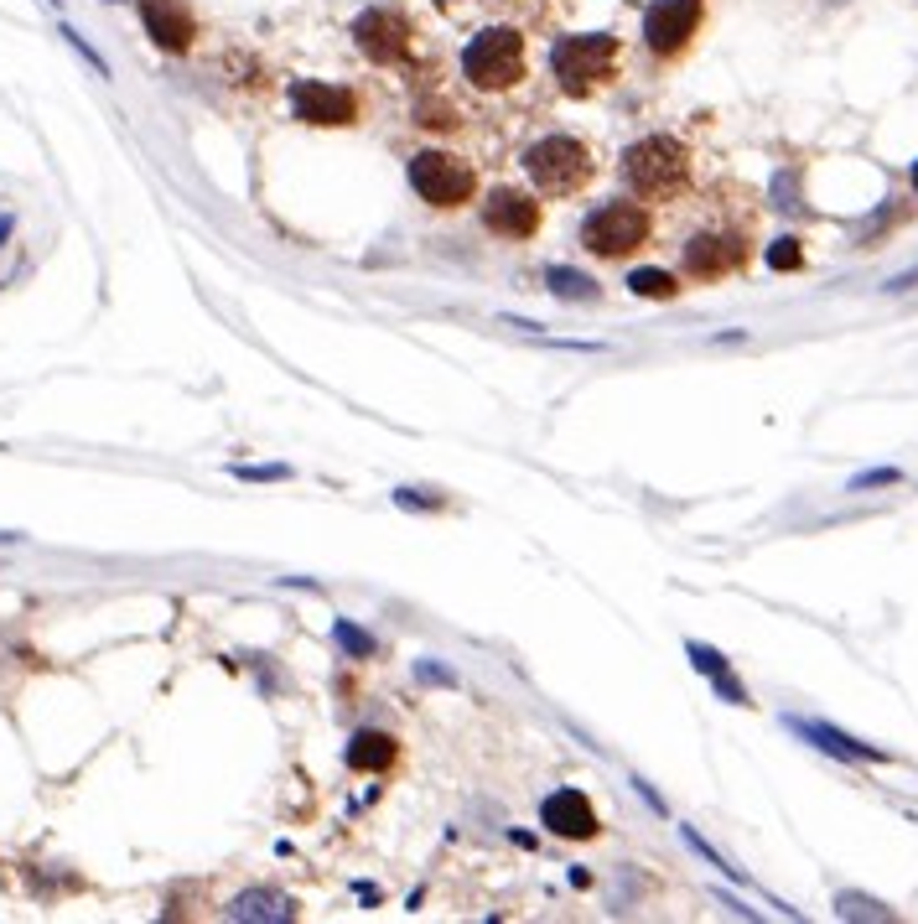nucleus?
<instances>
[{
	"instance_id": "f257e3e1",
	"label": "nucleus",
	"mask_w": 918,
	"mask_h": 924,
	"mask_svg": "<svg viewBox=\"0 0 918 924\" xmlns=\"http://www.w3.org/2000/svg\"><path fill=\"white\" fill-rule=\"evenodd\" d=\"M617 68H623V42L612 31H576V37H556L550 48V73L565 99H591L612 89Z\"/></svg>"
},
{
	"instance_id": "f03ea898",
	"label": "nucleus",
	"mask_w": 918,
	"mask_h": 924,
	"mask_svg": "<svg viewBox=\"0 0 918 924\" xmlns=\"http://www.w3.org/2000/svg\"><path fill=\"white\" fill-rule=\"evenodd\" d=\"M623 177L643 203H675L690 192L696 162H690V145L675 136H643L623 151Z\"/></svg>"
},
{
	"instance_id": "7ed1b4c3",
	"label": "nucleus",
	"mask_w": 918,
	"mask_h": 924,
	"mask_svg": "<svg viewBox=\"0 0 918 924\" xmlns=\"http://www.w3.org/2000/svg\"><path fill=\"white\" fill-rule=\"evenodd\" d=\"M462 78L477 94H514L530 78V42L519 26H483L462 48Z\"/></svg>"
},
{
	"instance_id": "20e7f679",
	"label": "nucleus",
	"mask_w": 918,
	"mask_h": 924,
	"mask_svg": "<svg viewBox=\"0 0 918 924\" xmlns=\"http://www.w3.org/2000/svg\"><path fill=\"white\" fill-rule=\"evenodd\" d=\"M524 172L545 198H576L597 182V151L576 136H545L524 151Z\"/></svg>"
},
{
	"instance_id": "39448f33",
	"label": "nucleus",
	"mask_w": 918,
	"mask_h": 924,
	"mask_svg": "<svg viewBox=\"0 0 918 924\" xmlns=\"http://www.w3.org/2000/svg\"><path fill=\"white\" fill-rule=\"evenodd\" d=\"M410 188L421 198L425 208H436V214H457V208H468L472 198H477V166L468 156H457V151H436V145H425L410 156Z\"/></svg>"
},
{
	"instance_id": "423d86ee",
	"label": "nucleus",
	"mask_w": 918,
	"mask_h": 924,
	"mask_svg": "<svg viewBox=\"0 0 918 924\" xmlns=\"http://www.w3.org/2000/svg\"><path fill=\"white\" fill-rule=\"evenodd\" d=\"M649 239H654V214L643 203H634V198L602 203L597 214L582 218V250L597 255V261H628Z\"/></svg>"
},
{
	"instance_id": "0eeeda50",
	"label": "nucleus",
	"mask_w": 918,
	"mask_h": 924,
	"mask_svg": "<svg viewBox=\"0 0 918 924\" xmlns=\"http://www.w3.org/2000/svg\"><path fill=\"white\" fill-rule=\"evenodd\" d=\"M354 48L374 68H400L416 52V26H410V16L400 5H369V11H358L354 22Z\"/></svg>"
},
{
	"instance_id": "6e6552de",
	"label": "nucleus",
	"mask_w": 918,
	"mask_h": 924,
	"mask_svg": "<svg viewBox=\"0 0 918 924\" xmlns=\"http://www.w3.org/2000/svg\"><path fill=\"white\" fill-rule=\"evenodd\" d=\"M748 255H753V239H748V229H737V224L701 229V235L685 239V250H680L690 281H722V276H737V270L748 265Z\"/></svg>"
},
{
	"instance_id": "1a4fd4ad",
	"label": "nucleus",
	"mask_w": 918,
	"mask_h": 924,
	"mask_svg": "<svg viewBox=\"0 0 918 924\" xmlns=\"http://www.w3.org/2000/svg\"><path fill=\"white\" fill-rule=\"evenodd\" d=\"M701 26H706V0H654L643 11V48L660 63H675L701 37Z\"/></svg>"
},
{
	"instance_id": "9d476101",
	"label": "nucleus",
	"mask_w": 918,
	"mask_h": 924,
	"mask_svg": "<svg viewBox=\"0 0 918 924\" xmlns=\"http://www.w3.org/2000/svg\"><path fill=\"white\" fill-rule=\"evenodd\" d=\"M291 110H296L302 125H322V130L358 125V94L354 89H343V84H322V78L291 84Z\"/></svg>"
},
{
	"instance_id": "9b49d317",
	"label": "nucleus",
	"mask_w": 918,
	"mask_h": 924,
	"mask_svg": "<svg viewBox=\"0 0 918 924\" xmlns=\"http://www.w3.org/2000/svg\"><path fill=\"white\" fill-rule=\"evenodd\" d=\"M540 203H535V192L524 188H494L488 198H483V229L498 239H514V244H524V239L540 235Z\"/></svg>"
},
{
	"instance_id": "f8f14e48",
	"label": "nucleus",
	"mask_w": 918,
	"mask_h": 924,
	"mask_svg": "<svg viewBox=\"0 0 918 924\" xmlns=\"http://www.w3.org/2000/svg\"><path fill=\"white\" fill-rule=\"evenodd\" d=\"M141 5V26L145 37L156 42L162 52H192V42H197V16H192L182 0H136Z\"/></svg>"
},
{
	"instance_id": "ddd939ff",
	"label": "nucleus",
	"mask_w": 918,
	"mask_h": 924,
	"mask_svg": "<svg viewBox=\"0 0 918 924\" xmlns=\"http://www.w3.org/2000/svg\"><path fill=\"white\" fill-rule=\"evenodd\" d=\"M540 821L550 836H565V841H587V836L602 831L597 826V810H591V800L582 789H556L540 806Z\"/></svg>"
},
{
	"instance_id": "4468645a",
	"label": "nucleus",
	"mask_w": 918,
	"mask_h": 924,
	"mask_svg": "<svg viewBox=\"0 0 918 924\" xmlns=\"http://www.w3.org/2000/svg\"><path fill=\"white\" fill-rule=\"evenodd\" d=\"M789 727H794L800 737H809L815 748L836 754V759H851V763H882V759H888L882 748H867V743H856V737L836 733V727H825V722H804V717H789Z\"/></svg>"
},
{
	"instance_id": "2eb2a0df",
	"label": "nucleus",
	"mask_w": 918,
	"mask_h": 924,
	"mask_svg": "<svg viewBox=\"0 0 918 924\" xmlns=\"http://www.w3.org/2000/svg\"><path fill=\"white\" fill-rule=\"evenodd\" d=\"M395 759H400V737L395 733L364 727V733H354V743H348V769H358V774H384Z\"/></svg>"
},
{
	"instance_id": "dca6fc26",
	"label": "nucleus",
	"mask_w": 918,
	"mask_h": 924,
	"mask_svg": "<svg viewBox=\"0 0 918 924\" xmlns=\"http://www.w3.org/2000/svg\"><path fill=\"white\" fill-rule=\"evenodd\" d=\"M628 291L643 296V302H675L685 286H680V276H670V270H634V276H628Z\"/></svg>"
},
{
	"instance_id": "f3484780",
	"label": "nucleus",
	"mask_w": 918,
	"mask_h": 924,
	"mask_svg": "<svg viewBox=\"0 0 918 924\" xmlns=\"http://www.w3.org/2000/svg\"><path fill=\"white\" fill-rule=\"evenodd\" d=\"M229 914L234 920H291V903L276 899V894H244V899H234Z\"/></svg>"
},
{
	"instance_id": "a211bd4d",
	"label": "nucleus",
	"mask_w": 918,
	"mask_h": 924,
	"mask_svg": "<svg viewBox=\"0 0 918 924\" xmlns=\"http://www.w3.org/2000/svg\"><path fill=\"white\" fill-rule=\"evenodd\" d=\"M550 291L561 296V302H597L602 291H597V281H587L582 270H565V265H556L550 270Z\"/></svg>"
},
{
	"instance_id": "6ab92c4d",
	"label": "nucleus",
	"mask_w": 918,
	"mask_h": 924,
	"mask_svg": "<svg viewBox=\"0 0 918 924\" xmlns=\"http://www.w3.org/2000/svg\"><path fill=\"white\" fill-rule=\"evenodd\" d=\"M337 644H343L348 655H358V660H374V655H379V644L369 640V634H364L358 623H348V618L337 623Z\"/></svg>"
},
{
	"instance_id": "aec40b11",
	"label": "nucleus",
	"mask_w": 918,
	"mask_h": 924,
	"mask_svg": "<svg viewBox=\"0 0 918 924\" xmlns=\"http://www.w3.org/2000/svg\"><path fill=\"white\" fill-rule=\"evenodd\" d=\"M768 265H774V270H800V265H804L800 239H778L774 250H768Z\"/></svg>"
},
{
	"instance_id": "412c9836",
	"label": "nucleus",
	"mask_w": 918,
	"mask_h": 924,
	"mask_svg": "<svg viewBox=\"0 0 918 924\" xmlns=\"http://www.w3.org/2000/svg\"><path fill=\"white\" fill-rule=\"evenodd\" d=\"M63 42H68V48L78 52V58H84V63H89V68L99 73V78H110V63H104V58H99V52L89 48V42H84V37H78V31H73V26H63Z\"/></svg>"
},
{
	"instance_id": "4be33fe9",
	"label": "nucleus",
	"mask_w": 918,
	"mask_h": 924,
	"mask_svg": "<svg viewBox=\"0 0 918 924\" xmlns=\"http://www.w3.org/2000/svg\"><path fill=\"white\" fill-rule=\"evenodd\" d=\"M841 914H846V920H888L882 903H867V899H856V894H841Z\"/></svg>"
},
{
	"instance_id": "5701e85b",
	"label": "nucleus",
	"mask_w": 918,
	"mask_h": 924,
	"mask_svg": "<svg viewBox=\"0 0 918 924\" xmlns=\"http://www.w3.org/2000/svg\"><path fill=\"white\" fill-rule=\"evenodd\" d=\"M690 660H696V670H706L711 681L727 675V655H716V649H706V644H690Z\"/></svg>"
},
{
	"instance_id": "b1692460",
	"label": "nucleus",
	"mask_w": 918,
	"mask_h": 924,
	"mask_svg": "<svg viewBox=\"0 0 918 924\" xmlns=\"http://www.w3.org/2000/svg\"><path fill=\"white\" fill-rule=\"evenodd\" d=\"M234 478H244V483H285L291 468H234Z\"/></svg>"
},
{
	"instance_id": "393cba45",
	"label": "nucleus",
	"mask_w": 918,
	"mask_h": 924,
	"mask_svg": "<svg viewBox=\"0 0 918 924\" xmlns=\"http://www.w3.org/2000/svg\"><path fill=\"white\" fill-rule=\"evenodd\" d=\"M882 483H897V468H871V473L851 478V489H882Z\"/></svg>"
},
{
	"instance_id": "a878e982",
	"label": "nucleus",
	"mask_w": 918,
	"mask_h": 924,
	"mask_svg": "<svg viewBox=\"0 0 918 924\" xmlns=\"http://www.w3.org/2000/svg\"><path fill=\"white\" fill-rule=\"evenodd\" d=\"M405 504V509H436V504H442V498L436 494H421V489H400V494H395Z\"/></svg>"
},
{
	"instance_id": "bb28decb",
	"label": "nucleus",
	"mask_w": 918,
	"mask_h": 924,
	"mask_svg": "<svg viewBox=\"0 0 918 924\" xmlns=\"http://www.w3.org/2000/svg\"><path fill=\"white\" fill-rule=\"evenodd\" d=\"M914 192H918V162H914Z\"/></svg>"
},
{
	"instance_id": "cd10ccee",
	"label": "nucleus",
	"mask_w": 918,
	"mask_h": 924,
	"mask_svg": "<svg viewBox=\"0 0 918 924\" xmlns=\"http://www.w3.org/2000/svg\"><path fill=\"white\" fill-rule=\"evenodd\" d=\"M48 5H63V0H48Z\"/></svg>"
}]
</instances>
